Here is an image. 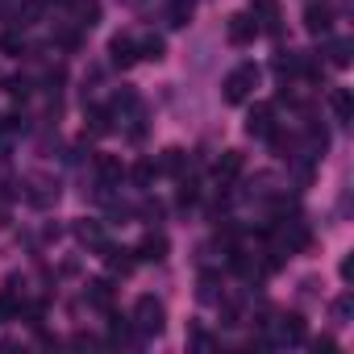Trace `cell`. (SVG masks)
<instances>
[{
    "label": "cell",
    "instance_id": "9a60e30c",
    "mask_svg": "<svg viewBox=\"0 0 354 354\" xmlns=\"http://www.w3.org/2000/svg\"><path fill=\"white\" fill-rule=\"evenodd\" d=\"M75 238H80L84 246H96V250L104 246V230H100V221H80V225H75Z\"/></svg>",
    "mask_w": 354,
    "mask_h": 354
},
{
    "label": "cell",
    "instance_id": "484cf974",
    "mask_svg": "<svg viewBox=\"0 0 354 354\" xmlns=\"http://www.w3.org/2000/svg\"><path fill=\"white\" fill-rule=\"evenodd\" d=\"M154 175H158V162H138V167H133V180H138L142 188L154 180Z\"/></svg>",
    "mask_w": 354,
    "mask_h": 354
},
{
    "label": "cell",
    "instance_id": "9c48e42d",
    "mask_svg": "<svg viewBox=\"0 0 354 354\" xmlns=\"http://www.w3.org/2000/svg\"><path fill=\"white\" fill-rule=\"evenodd\" d=\"M133 254H138L142 263H162V259H167V238H162V234H146Z\"/></svg>",
    "mask_w": 354,
    "mask_h": 354
},
{
    "label": "cell",
    "instance_id": "7a4b0ae2",
    "mask_svg": "<svg viewBox=\"0 0 354 354\" xmlns=\"http://www.w3.org/2000/svg\"><path fill=\"white\" fill-rule=\"evenodd\" d=\"M133 329H142V333H162V329H167V308H162V300L138 296V300H133Z\"/></svg>",
    "mask_w": 354,
    "mask_h": 354
},
{
    "label": "cell",
    "instance_id": "5bb4252c",
    "mask_svg": "<svg viewBox=\"0 0 354 354\" xmlns=\"http://www.w3.org/2000/svg\"><path fill=\"white\" fill-rule=\"evenodd\" d=\"M96 171H100L104 184H121V175H125L121 158H113V154H100V158H96Z\"/></svg>",
    "mask_w": 354,
    "mask_h": 354
},
{
    "label": "cell",
    "instance_id": "8992f818",
    "mask_svg": "<svg viewBox=\"0 0 354 354\" xmlns=\"http://www.w3.org/2000/svg\"><path fill=\"white\" fill-rule=\"evenodd\" d=\"M109 63H113V67H121V71H125V67H133V63H138V42H133V38H125V34H117V38L109 42Z\"/></svg>",
    "mask_w": 354,
    "mask_h": 354
},
{
    "label": "cell",
    "instance_id": "d6986e66",
    "mask_svg": "<svg viewBox=\"0 0 354 354\" xmlns=\"http://www.w3.org/2000/svg\"><path fill=\"white\" fill-rule=\"evenodd\" d=\"M75 13H80V26H96V17H100V5L96 0H75Z\"/></svg>",
    "mask_w": 354,
    "mask_h": 354
},
{
    "label": "cell",
    "instance_id": "5b68a950",
    "mask_svg": "<svg viewBox=\"0 0 354 354\" xmlns=\"http://www.w3.org/2000/svg\"><path fill=\"white\" fill-rule=\"evenodd\" d=\"M55 196H59V184L46 180V175H30V180H26V201H30L34 209H46Z\"/></svg>",
    "mask_w": 354,
    "mask_h": 354
},
{
    "label": "cell",
    "instance_id": "4316f807",
    "mask_svg": "<svg viewBox=\"0 0 354 354\" xmlns=\"http://www.w3.org/2000/svg\"><path fill=\"white\" fill-rule=\"evenodd\" d=\"M346 317H350V292H342L333 300V321H346Z\"/></svg>",
    "mask_w": 354,
    "mask_h": 354
},
{
    "label": "cell",
    "instance_id": "ba28073f",
    "mask_svg": "<svg viewBox=\"0 0 354 354\" xmlns=\"http://www.w3.org/2000/svg\"><path fill=\"white\" fill-rule=\"evenodd\" d=\"M242 167H246L242 150H225V154L217 158V167H213V171H217V180H221V184H234L238 175H242Z\"/></svg>",
    "mask_w": 354,
    "mask_h": 354
},
{
    "label": "cell",
    "instance_id": "6da1fadb",
    "mask_svg": "<svg viewBox=\"0 0 354 354\" xmlns=\"http://www.w3.org/2000/svg\"><path fill=\"white\" fill-rule=\"evenodd\" d=\"M225 92V104H242V100H250V92L259 88V67H250V63H242V67H234L230 75H225V84H221Z\"/></svg>",
    "mask_w": 354,
    "mask_h": 354
},
{
    "label": "cell",
    "instance_id": "7c38bea8",
    "mask_svg": "<svg viewBox=\"0 0 354 354\" xmlns=\"http://www.w3.org/2000/svg\"><path fill=\"white\" fill-rule=\"evenodd\" d=\"M279 337L283 342H304V317L300 313H283L279 317Z\"/></svg>",
    "mask_w": 354,
    "mask_h": 354
},
{
    "label": "cell",
    "instance_id": "cb8c5ba5",
    "mask_svg": "<svg viewBox=\"0 0 354 354\" xmlns=\"http://www.w3.org/2000/svg\"><path fill=\"white\" fill-rule=\"evenodd\" d=\"M17 313V296H13V283L5 288V292H0V321H9Z\"/></svg>",
    "mask_w": 354,
    "mask_h": 354
},
{
    "label": "cell",
    "instance_id": "44dd1931",
    "mask_svg": "<svg viewBox=\"0 0 354 354\" xmlns=\"http://www.w3.org/2000/svg\"><path fill=\"white\" fill-rule=\"evenodd\" d=\"M329 63H333V67H346V63H350V42H346V38H333V42H329Z\"/></svg>",
    "mask_w": 354,
    "mask_h": 354
},
{
    "label": "cell",
    "instance_id": "4fadbf2b",
    "mask_svg": "<svg viewBox=\"0 0 354 354\" xmlns=\"http://www.w3.org/2000/svg\"><path fill=\"white\" fill-rule=\"evenodd\" d=\"M271 67H275V75H279V80H296V75H300V55H292V50H279Z\"/></svg>",
    "mask_w": 354,
    "mask_h": 354
},
{
    "label": "cell",
    "instance_id": "8fae6325",
    "mask_svg": "<svg viewBox=\"0 0 354 354\" xmlns=\"http://www.w3.org/2000/svg\"><path fill=\"white\" fill-rule=\"evenodd\" d=\"M100 254H104V263H109L113 271H121V275H125V271H133V250H121V246H109V242H104V246H100Z\"/></svg>",
    "mask_w": 354,
    "mask_h": 354
},
{
    "label": "cell",
    "instance_id": "ffe728a7",
    "mask_svg": "<svg viewBox=\"0 0 354 354\" xmlns=\"http://www.w3.org/2000/svg\"><path fill=\"white\" fill-rule=\"evenodd\" d=\"M162 38H146V42H138V59H150V63H158L162 59Z\"/></svg>",
    "mask_w": 354,
    "mask_h": 354
},
{
    "label": "cell",
    "instance_id": "4dcf8cb0",
    "mask_svg": "<svg viewBox=\"0 0 354 354\" xmlns=\"http://www.w3.org/2000/svg\"><path fill=\"white\" fill-rule=\"evenodd\" d=\"M42 5H67V0H42Z\"/></svg>",
    "mask_w": 354,
    "mask_h": 354
},
{
    "label": "cell",
    "instance_id": "52a82bcc",
    "mask_svg": "<svg viewBox=\"0 0 354 354\" xmlns=\"http://www.w3.org/2000/svg\"><path fill=\"white\" fill-rule=\"evenodd\" d=\"M271 129H275V109L271 104H254L250 117H246V133L250 138H271Z\"/></svg>",
    "mask_w": 354,
    "mask_h": 354
},
{
    "label": "cell",
    "instance_id": "f1b7e54d",
    "mask_svg": "<svg viewBox=\"0 0 354 354\" xmlns=\"http://www.w3.org/2000/svg\"><path fill=\"white\" fill-rule=\"evenodd\" d=\"M196 201H201V192H196V184H192V180H188V184H184V188H180V205H184V209H188V205H196Z\"/></svg>",
    "mask_w": 354,
    "mask_h": 354
},
{
    "label": "cell",
    "instance_id": "e0dca14e",
    "mask_svg": "<svg viewBox=\"0 0 354 354\" xmlns=\"http://www.w3.org/2000/svg\"><path fill=\"white\" fill-rule=\"evenodd\" d=\"M329 104H333V117H337L342 125L354 117V100H350V92H346V88H337V92L329 96Z\"/></svg>",
    "mask_w": 354,
    "mask_h": 354
},
{
    "label": "cell",
    "instance_id": "ac0fdd59",
    "mask_svg": "<svg viewBox=\"0 0 354 354\" xmlns=\"http://www.w3.org/2000/svg\"><path fill=\"white\" fill-rule=\"evenodd\" d=\"M192 0H171V26H188L192 21Z\"/></svg>",
    "mask_w": 354,
    "mask_h": 354
},
{
    "label": "cell",
    "instance_id": "3957f363",
    "mask_svg": "<svg viewBox=\"0 0 354 354\" xmlns=\"http://www.w3.org/2000/svg\"><path fill=\"white\" fill-rule=\"evenodd\" d=\"M225 38H230L234 46H250V42L259 38V17H254V13H234V17L225 21Z\"/></svg>",
    "mask_w": 354,
    "mask_h": 354
},
{
    "label": "cell",
    "instance_id": "603a6c76",
    "mask_svg": "<svg viewBox=\"0 0 354 354\" xmlns=\"http://www.w3.org/2000/svg\"><path fill=\"white\" fill-rule=\"evenodd\" d=\"M221 325H242V300H221Z\"/></svg>",
    "mask_w": 354,
    "mask_h": 354
},
{
    "label": "cell",
    "instance_id": "f546056e",
    "mask_svg": "<svg viewBox=\"0 0 354 354\" xmlns=\"http://www.w3.org/2000/svg\"><path fill=\"white\" fill-rule=\"evenodd\" d=\"M26 317H30V325L38 329V325H42V317H46V304H42V300H38V304H30V313H26Z\"/></svg>",
    "mask_w": 354,
    "mask_h": 354
},
{
    "label": "cell",
    "instance_id": "30bf717a",
    "mask_svg": "<svg viewBox=\"0 0 354 354\" xmlns=\"http://www.w3.org/2000/svg\"><path fill=\"white\" fill-rule=\"evenodd\" d=\"M254 17H263L259 21V30H267V34H275L279 30V0H254V9H250Z\"/></svg>",
    "mask_w": 354,
    "mask_h": 354
},
{
    "label": "cell",
    "instance_id": "7402d4cb",
    "mask_svg": "<svg viewBox=\"0 0 354 354\" xmlns=\"http://www.w3.org/2000/svg\"><path fill=\"white\" fill-rule=\"evenodd\" d=\"M88 121H92V125H88L92 133H109V129H113V113H109V109H92Z\"/></svg>",
    "mask_w": 354,
    "mask_h": 354
},
{
    "label": "cell",
    "instance_id": "83f0119b",
    "mask_svg": "<svg viewBox=\"0 0 354 354\" xmlns=\"http://www.w3.org/2000/svg\"><path fill=\"white\" fill-rule=\"evenodd\" d=\"M0 46H5L9 55H26V42H21L17 34H5V38H0Z\"/></svg>",
    "mask_w": 354,
    "mask_h": 354
},
{
    "label": "cell",
    "instance_id": "277c9868",
    "mask_svg": "<svg viewBox=\"0 0 354 354\" xmlns=\"http://www.w3.org/2000/svg\"><path fill=\"white\" fill-rule=\"evenodd\" d=\"M304 30L313 38H321V34L333 30V5H329V0H313V5L304 9Z\"/></svg>",
    "mask_w": 354,
    "mask_h": 354
},
{
    "label": "cell",
    "instance_id": "d4e9b609",
    "mask_svg": "<svg viewBox=\"0 0 354 354\" xmlns=\"http://www.w3.org/2000/svg\"><path fill=\"white\" fill-rule=\"evenodd\" d=\"M201 300H209V304L217 300V275H213V271L201 275Z\"/></svg>",
    "mask_w": 354,
    "mask_h": 354
},
{
    "label": "cell",
    "instance_id": "2e32d148",
    "mask_svg": "<svg viewBox=\"0 0 354 354\" xmlns=\"http://www.w3.org/2000/svg\"><path fill=\"white\" fill-rule=\"evenodd\" d=\"M88 304L109 308V304H113V283H109V279H92V283H88Z\"/></svg>",
    "mask_w": 354,
    "mask_h": 354
}]
</instances>
